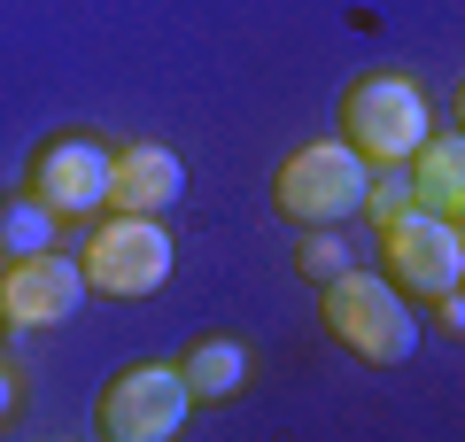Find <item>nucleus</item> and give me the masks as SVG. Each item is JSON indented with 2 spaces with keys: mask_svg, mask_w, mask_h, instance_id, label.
Segmentation results:
<instances>
[{
  "mask_svg": "<svg viewBox=\"0 0 465 442\" xmlns=\"http://www.w3.org/2000/svg\"><path fill=\"white\" fill-rule=\"evenodd\" d=\"M318 326H326L333 349H349L357 365H403L419 349V326L403 311V287L388 272H357L341 264L333 279H318Z\"/></svg>",
  "mask_w": 465,
  "mask_h": 442,
  "instance_id": "nucleus-1",
  "label": "nucleus"
},
{
  "mask_svg": "<svg viewBox=\"0 0 465 442\" xmlns=\"http://www.w3.org/2000/svg\"><path fill=\"white\" fill-rule=\"evenodd\" d=\"M365 179H372V164L349 140H302L272 171V210L287 226H341V217L365 210Z\"/></svg>",
  "mask_w": 465,
  "mask_h": 442,
  "instance_id": "nucleus-2",
  "label": "nucleus"
},
{
  "mask_svg": "<svg viewBox=\"0 0 465 442\" xmlns=\"http://www.w3.org/2000/svg\"><path fill=\"white\" fill-rule=\"evenodd\" d=\"M78 272H85V295H116V303H140L171 279V233L163 217H140V210H109L94 217L78 248Z\"/></svg>",
  "mask_w": 465,
  "mask_h": 442,
  "instance_id": "nucleus-3",
  "label": "nucleus"
},
{
  "mask_svg": "<svg viewBox=\"0 0 465 442\" xmlns=\"http://www.w3.org/2000/svg\"><path fill=\"white\" fill-rule=\"evenodd\" d=\"M427 132H434L427 94H419L411 78H396V70H372V78H357V85L341 94V140L357 147L372 171H381V164H403Z\"/></svg>",
  "mask_w": 465,
  "mask_h": 442,
  "instance_id": "nucleus-4",
  "label": "nucleus"
},
{
  "mask_svg": "<svg viewBox=\"0 0 465 442\" xmlns=\"http://www.w3.org/2000/svg\"><path fill=\"white\" fill-rule=\"evenodd\" d=\"M94 419H101L109 442H171L194 419V396H186L179 365H124V373L101 388Z\"/></svg>",
  "mask_w": 465,
  "mask_h": 442,
  "instance_id": "nucleus-5",
  "label": "nucleus"
},
{
  "mask_svg": "<svg viewBox=\"0 0 465 442\" xmlns=\"http://www.w3.org/2000/svg\"><path fill=\"white\" fill-rule=\"evenodd\" d=\"M381 264L403 295H442L465 279V233L458 217H434V210H396L381 217Z\"/></svg>",
  "mask_w": 465,
  "mask_h": 442,
  "instance_id": "nucleus-6",
  "label": "nucleus"
},
{
  "mask_svg": "<svg viewBox=\"0 0 465 442\" xmlns=\"http://www.w3.org/2000/svg\"><path fill=\"white\" fill-rule=\"evenodd\" d=\"M85 303V272L63 248H39V256H8L0 264V326L8 334H54L70 326Z\"/></svg>",
  "mask_w": 465,
  "mask_h": 442,
  "instance_id": "nucleus-7",
  "label": "nucleus"
},
{
  "mask_svg": "<svg viewBox=\"0 0 465 442\" xmlns=\"http://www.w3.org/2000/svg\"><path fill=\"white\" fill-rule=\"evenodd\" d=\"M32 202H47L54 217L109 210V140H94V132H54L32 156Z\"/></svg>",
  "mask_w": 465,
  "mask_h": 442,
  "instance_id": "nucleus-8",
  "label": "nucleus"
},
{
  "mask_svg": "<svg viewBox=\"0 0 465 442\" xmlns=\"http://www.w3.org/2000/svg\"><path fill=\"white\" fill-rule=\"evenodd\" d=\"M186 195V164L171 156L163 140H133V147H109V210H140V217H163L179 210Z\"/></svg>",
  "mask_w": 465,
  "mask_h": 442,
  "instance_id": "nucleus-9",
  "label": "nucleus"
},
{
  "mask_svg": "<svg viewBox=\"0 0 465 442\" xmlns=\"http://www.w3.org/2000/svg\"><path fill=\"white\" fill-rule=\"evenodd\" d=\"M403 179H411V210L458 217L465 210V140L458 132H427V140L403 156Z\"/></svg>",
  "mask_w": 465,
  "mask_h": 442,
  "instance_id": "nucleus-10",
  "label": "nucleus"
},
{
  "mask_svg": "<svg viewBox=\"0 0 465 442\" xmlns=\"http://www.w3.org/2000/svg\"><path fill=\"white\" fill-rule=\"evenodd\" d=\"M249 373H256V357H249V342H232V334H202L179 357V380H186L194 404H232V396L249 388Z\"/></svg>",
  "mask_w": 465,
  "mask_h": 442,
  "instance_id": "nucleus-11",
  "label": "nucleus"
},
{
  "mask_svg": "<svg viewBox=\"0 0 465 442\" xmlns=\"http://www.w3.org/2000/svg\"><path fill=\"white\" fill-rule=\"evenodd\" d=\"M54 226H63V217H54L47 202H32V195H0V264L54 248Z\"/></svg>",
  "mask_w": 465,
  "mask_h": 442,
  "instance_id": "nucleus-12",
  "label": "nucleus"
},
{
  "mask_svg": "<svg viewBox=\"0 0 465 442\" xmlns=\"http://www.w3.org/2000/svg\"><path fill=\"white\" fill-rule=\"evenodd\" d=\"M341 264H349V241H341V233H333V226H302V248H295V272H302V279H333Z\"/></svg>",
  "mask_w": 465,
  "mask_h": 442,
  "instance_id": "nucleus-13",
  "label": "nucleus"
},
{
  "mask_svg": "<svg viewBox=\"0 0 465 442\" xmlns=\"http://www.w3.org/2000/svg\"><path fill=\"white\" fill-rule=\"evenodd\" d=\"M8 411H16V373L0 365V419H8Z\"/></svg>",
  "mask_w": 465,
  "mask_h": 442,
  "instance_id": "nucleus-14",
  "label": "nucleus"
}]
</instances>
